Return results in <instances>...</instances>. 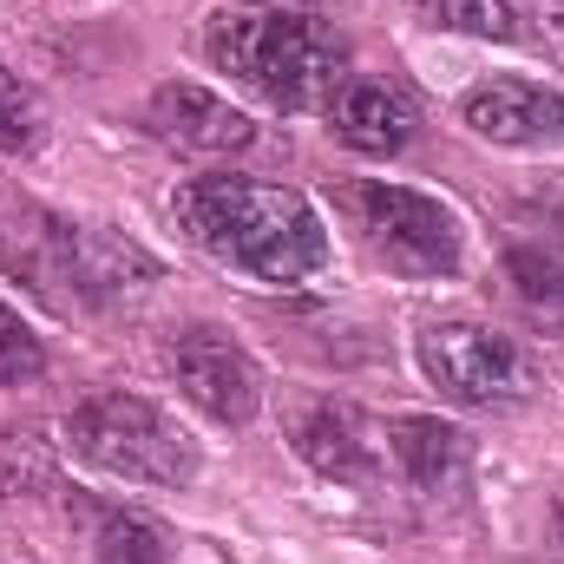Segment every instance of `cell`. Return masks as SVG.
Masks as SVG:
<instances>
[{
  "label": "cell",
  "instance_id": "cell-1",
  "mask_svg": "<svg viewBox=\"0 0 564 564\" xmlns=\"http://www.w3.org/2000/svg\"><path fill=\"white\" fill-rule=\"evenodd\" d=\"M177 230L224 270L257 282H302L328 263V230L315 204L289 184L257 177H191L171 197Z\"/></svg>",
  "mask_w": 564,
  "mask_h": 564
},
{
  "label": "cell",
  "instance_id": "cell-2",
  "mask_svg": "<svg viewBox=\"0 0 564 564\" xmlns=\"http://www.w3.org/2000/svg\"><path fill=\"white\" fill-rule=\"evenodd\" d=\"M204 53L217 73H230L276 112H328V99L348 79V46L328 26H315L302 13H276V7L210 13Z\"/></svg>",
  "mask_w": 564,
  "mask_h": 564
},
{
  "label": "cell",
  "instance_id": "cell-3",
  "mask_svg": "<svg viewBox=\"0 0 564 564\" xmlns=\"http://www.w3.org/2000/svg\"><path fill=\"white\" fill-rule=\"evenodd\" d=\"M66 446L132 486H191L197 479V440L171 421L158 401L126 394V388H99L66 414Z\"/></svg>",
  "mask_w": 564,
  "mask_h": 564
},
{
  "label": "cell",
  "instance_id": "cell-4",
  "mask_svg": "<svg viewBox=\"0 0 564 564\" xmlns=\"http://www.w3.org/2000/svg\"><path fill=\"white\" fill-rule=\"evenodd\" d=\"M414 355H421V375L440 388V401L453 408L506 414L539 394V361L512 335L479 328V322H426Z\"/></svg>",
  "mask_w": 564,
  "mask_h": 564
},
{
  "label": "cell",
  "instance_id": "cell-5",
  "mask_svg": "<svg viewBox=\"0 0 564 564\" xmlns=\"http://www.w3.org/2000/svg\"><path fill=\"white\" fill-rule=\"evenodd\" d=\"M158 361H164V375L177 381V394H184L197 414H210L217 426H250L263 414V368L250 361V348H243L230 328H217V322H184V328L164 335Z\"/></svg>",
  "mask_w": 564,
  "mask_h": 564
},
{
  "label": "cell",
  "instance_id": "cell-6",
  "mask_svg": "<svg viewBox=\"0 0 564 564\" xmlns=\"http://www.w3.org/2000/svg\"><path fill=\"white\" fill-rule=\"evenodd\" d=\"M368 250L401 276H453L459 270V217L408 184H361L355 191Z\"/></svg>",
  "mask_w": 564,
  "mask_h": 564
},
{
  "label": "cell",
  "instance_id": "cell-7",
  "mask_svg": "<svg viewBox=\"0 0 564 564\" xmlns=\"http://www.w3.org/2000/svg\"><path fill=\"white\" fill-rule=\"evenodd\" d=\"M158 282V263L132 237L99 230V224H46V295L86 302V308H119Z\"/></svg>",
  "mask_w": 564,
  "mask_h": 564
},
{
  "label": "cell",
  "instance_id": "cell-8",
  "mask_svg": "<svg viewBox=\"0 0 564 564\" xmlns=\"http://www.w3.org/2000/svg\"><path fill=\"white\" fill-rule=\"evenodd\" d=\"M414 20L440 33H473V40H512L539 59L564 66V0H408Z\"/></svg>",
  "mask_w": 564,
  "mask_h": 564
},
{
  "label": "cell",
  "instance_id": "cell-9",
  "mask_svg": "<svg viewBox=\"0 0 564 564\" xmlns=\"http://www.w3.org/2000/svg\"><path fill=\"white\" fill-rule=\"evenodd\" d=\"M144 132L171 151H197V158H224V151L257 144V126L230 99H217L210 86H191V79H164L144 99Z\"/></svg>",
  "mask_w": 564,
  "mask_h": 564
},
{
  "label": "cell",
  "instance_id": "cell-10",
  "mask_svg": "<svg viewBox=\"0 0 564 564\" xmlns=\"http://www.w3.org/2000/svg\"><path fill=\"white\" fill-rule=\"evenodd\" d=\"M459 119L486 144L545 151V144L564 139V93L539 86V79H486L459 99Z\"/></svg>",
  "mask_w": 564,
  "mask_h": 564
},
{
  "label": "cell",
  "instance_id": "cell-11",
  "mask_svg": "<svg viewBox=\"0 0 564 564\" xmlns=\"http://www.w3.org/2000/svg\"><path fill=\"white\" fill-rule=\"evenodd\" d=\"M289 446L335 486H375L381 479V440L355 401H308L289 426Z\"/></svg>",
  "mask_w": 564,
  "mask_h": 564
},
{
  "label": "cell",
  "instance_id": "cell-12",
  "mask_svg": "<svg viewBox=\"0 0 564 564\" xmlns=\"http://www.w3.org/2000/svg\"><path fill=\"white\" fill-rule=\"evenodd\" d=\"M414 126H421V119H414L408 93L388 86V79L348 73L341 93L328 99V132L348 144V151H361V158H394V151H408V144H414Z\"/></svg>",
  "mask_w": 564,
  "mask_h": 564
},
{
  "label": "cell",
  "instance_id": "cell-13",
  "mask_svg": "<svg viewBox=\"0 0 564 564\" xmlns=\"http://www.w3.org/2000/svg\"><path fill=\"white\" fill-rule=\"evenodd\" d=\"M388 453L421 499H459L473 486V440L433 414H408L388 426Z\"/></svg>",
  "mask_w": 564,
  "mask_h": 564
},
{
  "label": "cell",
  "instance_id": "cell-14",
  "mask_svg": "<svg viewBox=\"0 0 564 564\" xmlns=\"http://www.w3.org/2000/svg\"><path fill=\"white\" fill-rule=\"evenodd\" d=\"M506 289H512V302H519V315L532 328L564 341V263L552 250H539V243L506 250Z\"/></svg>",
  "mask_w": 564,
  "mask_h": 564
},
{
  "label": "cell",
  "instance_id": "cell-15",
  "mask_svg": "<svg viewBox=\"0 0 564 564\" xmlns=\"http://www.w3.org/2000/svg\"><path fill=\"white\" fill-rule=\"evenodd\" d=\"M46 210H33L26 197L0 191V270L33 289H46Z\"/></svg>",
  "mask_w": 564,
  "mask_h": 564
},
{
  "label": "cell",
  "instance_id": "cell-16",
  "mask_svg": "<svg viewBox=\"0 0 564 564\" xmlns=\"http://www.w3.org/2000/svg\"><path fill=\"white\" fill-rule=\"evenodd\" d=\"M93 564H177L171 539L139 512H99L93 519Z\"/></svg>",
  "mask_w": 564,
  "mask_h": 564
},
{
  "label": "cell",
  "instance_id": "cell-17",
  "mask_svg": "<svg viewBox=\"0 0 564 564\" xmlns=\"http://www.w3.org/2000/svg\"><path fill=\"white\" fill-rule=\"evenodd\" d=\"M40 139H46V112H40L33 86L0 59V151L7 158H26Z\"/></svg>",
  "mask_w": 564,
  "mask_h": 564
},
{
  "label": "cell",
  "instance_id": "cell-18",
  "mask_svg": "<svg viewBox=\"0 0 564 564\" xmlns=\"http://www.w3.org/2000/svg\"><path fill=\"white\" fill-rule=\"evenodd\" d=\"M46 375V348H40V335L0 302V388H20V381H40Z\"/></svg>",
  "mask_w": 564,
  "mask_h": 564
},
{
  "label": "cell",
  "instance_id": "cell-19",
  "mask_svg": "<svg viewBox=\"0 0 564 564\" xmlns=\"http://www.w3.org/2000/svg\"><path fill=\"white\" fill-rule=\"evenodd\" d=\"M558 539H564V506H558Z\"/></svg>",
  "mask_w": 564,
  "mask_h": 564
},
{
  "label": "cell",
  "instance_id": "cell-20",
  "mask_svg": "<svg viewBox=\"0 0 564 564\" xmlns=\"http://www.w3.org/2000/svg\"><path fill=\"white\" fill-rule=\"evenodd\" d=\"M302 7H322V0H302Z\"/></svg>",
  "mask_w": 564,
  "mask_h": 564
}]
</instances>
